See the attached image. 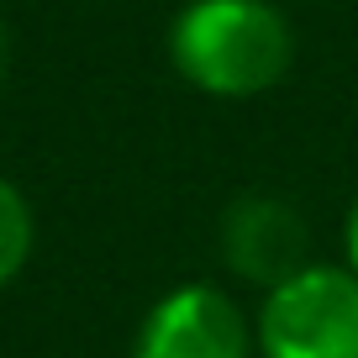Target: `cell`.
Masks as SVG:
<instances>
[{
	"instance_id": "5",
	"label": "cell",
	"mask_w": 358,
	"mask_h": 358,
	"mask_svg": "<svg viewBox=\"0 0 358 358\" xmlns=\"http://www.w3.org/2000/svg\"><path fill=\"white\" fill-rule=\"evenodd\" d=\"M32 243H37L32 206H27V195L16 190L11 179H0V290H6V285L27 268Z\"/></svg>"
},
{
	"instance_id": "3",
	"label": "cell",
	"mask_w": 358,
	"mask_h": 358,
	"mask_svg": "<svg viewBox=\"0 0 358 358\" xmlns=\"http://www.w3.org/2000/svg\"><path fill=\"white\" fill-rule=\"evenodd\" d=\"M258 337L248 311L206 280L158 295L137 327L132 358H253Z\"/></svg>"
},
{
	"instance_id": "4",
	"label": "cell",
	"mask_w": 358,
	"mask_h": 358,
	"mask_svg": "<svg viewBox=\"0 0 358 358\" xmlns=\"http://www.w3.org/2000/svg\"><path fill=\"white\" fill-rule=\"evenodd\" d=\"M222 264L232 280L253 285V290H274V285L295 280L311 258V227L280 195H237L222 211Z\"/></svg>"
},
{
	"instance_id": "2",
	"label": "cell",
	"mask_w": 358,
	"mask_h": 358,
	"mask_svg": "<svg viewBox=\"0 0 358 358\" xmlns=\"http://www.w3.org/2000/svg\"><path fill=\"white\" fill-rule=\"evenodd\" d=\"M253 337L264 358H358V274L348 264H306L264 295Z\"/></svg>"
},
{
	"instance_id": "1",
	"label": "cell",
	"mask_w": 358,
	"mask_h": 358,
	"mask_svg": "<svg viewBox=\"0 0 358 358\" xmlns=\"http://www.w3.org/2000/svg\"><path fill=\"white\" fill-rule=\"evenodd\" d=\"M169 64L216 101L268 95L295 64V27L274 0H185L169 22Z\"/></svg>"
},
{
	"instance_id": "6",
	"label": "cell",
	"mask_w": 358,
	"mask_h": 358,
	"mask_svg": "<svg viewBox=\"0 0 358 358\" xmlns=\"http://www.w3.org/2000/svg\"><path fill=\"white\" fill-rule=\"evenodd\" d=\"M343 264L358 274V195H353V206H348V222H343Z\"/></svg>"
},
{
	"instance_id": "7",
	"label": "cell",
	"mask_w": 358,
	"mask_h": 358,
	"mask_svg": "<svg viewBox=\"0 0 358 358\" xmlns=\"http://www.w3.org/2000/svg\"><path fill=\"white\" fill-rule=\"evenodd\" d=\"M11 58H16V43H11V27L0 22V85L11 79Z\"/></svg>"
}]
</instances>
